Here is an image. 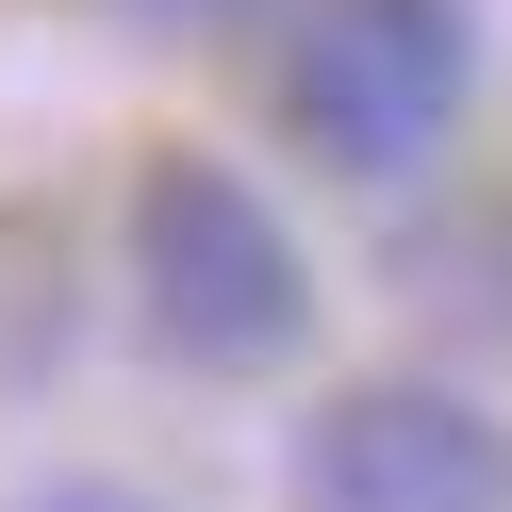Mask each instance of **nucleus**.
<instances>
[{
    "mask_svg": "<svg viewBox=\"0 0 512 512\" xmlns=\"http://www.w3.org/2000/svg\"><path fill=\"white\" fill-rule=\"evenodd\" d=\"M133 314H149L166 364L248 380V364H281L314 331V265H298L265 182H232L215 149H149V182H133Z\"/></svg>",
    "mask_w": 512,
    "mask_h": 512,
    "instance_id": "nucleus-1",
    "label": "nucleus"
},
{
    "mask_svg": "<svg viewBox=\"0 0 512 512\" xmlns=\"http://www.w3.org/2000/svg\"><path fill=\"white\" fill-rule=\"evenodd\" d=\"M463 100H479V17L463 0H298V34H281V116L347 182L430 166L463 133Z\"/></svg>",
    "mask_w": 512,
    "mask_h": 512,
    "instance_id": "nucleus-2",
    "label": "nucleus"
},
{
    "mask_svg": "<svg viewBox=\"0 0 512 512\" xmlns=\"http://www.w3.org/2000/svg\"><path fill=\"white\" fill-rule=\"evenodd\" d=\"M298 512H512V430L463 380H347L298 430Z\"/></svg>",
    "mask_w": 512,
    "mask_h": 512,
    "instance_id": "nucleus-3",
    "label": "nucleus"
},
{
    "mask_svg": "<svg viewBox=\"0 0 512 512\" xmlns=\"http://www.w3.org/2000/svg\"><path fill=\"white\" fill-rule=\"evenodd\" d=\"M34 512H149V496H133V479H50Z\"/></svg>",
    "mask_w": 512,
    "mask_h": 512,
    "instance_id": "nucleus-4",
    "label": "nucleus"
},
{
    "mask_svg": "<svg viewBox=\"0 0 512 512\" xmlns=\"http://www.w3.org/2000/svg\"><path fill=\"white\" fill-rule=\"evenodd\" d=\"M133 17H248V0H133Z\"/></svg>",
    "mask_w": 512,
    "mask_h": 512,
    "instance_id": "nucleus-5",
    "label": "nucleus"
}]
</instances>
